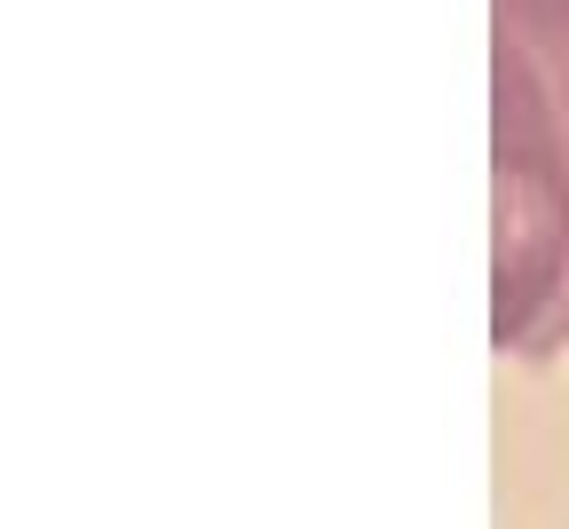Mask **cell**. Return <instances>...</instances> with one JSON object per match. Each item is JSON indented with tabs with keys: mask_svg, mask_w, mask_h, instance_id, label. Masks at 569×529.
I'll return each instance as SVG.
<instances>
[{
	"mask_svg": "<svg viewBox=\"0 0 569 529\" xmlns=\"http://www.w3.org/2000/svg\"><path fill=\"white\" fill-rule=\"evenodd\" d=\"M490 332L569 348V0H498V246Z\"/></svg>",
	"mask_w": 569,
	"mask_h": 529,
	"instance_id": "obj_1",
	"label": "cell"
}]
</instances>
